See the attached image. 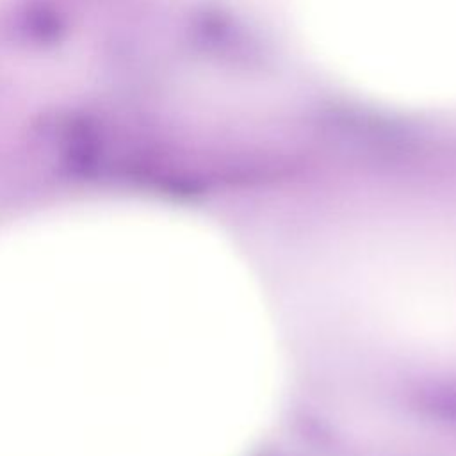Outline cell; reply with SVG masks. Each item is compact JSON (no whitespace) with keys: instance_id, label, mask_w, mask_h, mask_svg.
<instances>
[{"instance_id":"obj_1","label":"cell","mask_w":456,"mask_h":456,"mask_svg":"<svg viewBox=\"0 0 456 456\" xmlns=\"http://www.w3.org/2000/svg\"><path fill=\"white\" fill-rule=\"evenodd\" d=\"M308 46L379 102L456 105V0H296Z\"/></svg>"}]
</instances>
